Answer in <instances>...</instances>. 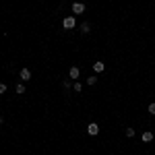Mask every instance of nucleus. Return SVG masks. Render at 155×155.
<instances>
[{
    "label": "nucleus",
    "mask_w": 155,
    "mask_h": 155,
    "mask_svg": "<svg viewBox=\"0 0 155 155\" xmlns=\"http://www.w3.org/2000/svg\"><path fill=\"white\" fill-rule=\"evenodd\" d=\"M62 27H64V29H74V27H77L74 17H64V19H62Z\"/></svg>",
    "instance_id": "nucleus-1"
},
{
    "label": "nucleus",
    "mask_w": 155,
    "mask_h": 155,
    "mask_svg": "<svg viewBox=\"0 0 155 155\" xmlns=\"http://www.w3.org/2000/svg\"><path fill=\"white\" fill-rule=\"evenodd\" d=\"M87 134H89V137H97V134H99V124H97V122H89Z\"/></svg>",
    "instance_id": "nucleus-2"
},
{
    "label": "nucleus",
    "mask_w": 155,
    "mask_h": 155,
    "mask_svg": "<svg viewBox=\"0 0 155 155\" xmlns=\"http://www.w3.org/2000/svg\"><path fill=\"white\" fill-rule=\"evenodd\" d=\"M72 12H74V15H83L85 12V4L83 2H72Z\"/></svg>",
    "instance_id": "nucleus-3"
},
{
    "label": "nucleus",
    "mask_w": 155,
    "mask_h": 155,
    "mask_svg": "<svg viewBox=\"0 0 155 155\" xmlns=\"http://www.w3.org/2000/svg\"><path fill=\"white\" fill-rule=\"evenodd\" d=\"M91 66H93V71H95V72H104V71H106V62H99V60L91 62Z\"/></svg>",
    "instance_id": "nucleus-4"
},
{
    "label": "nucleus",
    "mask_w": 155,
    "mask_h": 155,
    "mask_svg": "<svg viewBox=\"0 0 155 155\" xmlns=\"http://www.w3.org/2000/svg\"><path fill=\"white\" fill-rule=\"evenodd\" d=\"M68 77H71L72 81H74V79H79V77H81V68H79V66H71V71H68Z\"/></svg>",
    "instance_id": "nucleus-5"
},
{
    "label": "nucleus",
    "mask_w": 155,
    "mask_h": 155,
    "mask_svg": "<svg viewBox=\"0 0 155 155\" xmlns=\"http://www.w3.org/2000/svg\"><path fill=\"white\" fill-rule=\"evenodd\" d=\"M141 141H143V143H151V141H153V132H151V130H145L143 134H141Z\"/></svg>",
    "instance_id": "nucleus-6"
},
{
    "label": "nucleus",
    "mask_w": 155,
    "mask_h": 155,
    "mask_svg": "<svg viewBox=\"0 0 155 155\" xmlns=\"http://www.w3.org/2000/svg\"><path fill=\"white\" fill-rule=\"evenodd\" d=\"M19 77L23 79V83H25V81H29V79H31V71H29V68H21Z\"/></svg>",
    "instance_id": "nucleus-7"
},
{
    "label": "nucleus",
    "mask_w": 155,
    "mask_h": 155,
    "mask_svg": "<svg viewBox=\"0 0 155 155\" xmlns=\"http://www.w3.org/2000/svg\"><path fill=\"white\" fill-rule=\"evenodd\" d=\"M97 79H99L97 74H91V77H87L85 81H87V85H95V83H97Z\"/></svg>",
    "instance_id": "nucleus-8"
},
{
    "label": "nucleus",
    "mask_w": 155,
    "mask_h": 155,
    "mask_svg": "<svg viewBox=\"0 0 155 155\" xmlns=\"http://www.w3.org/2000/svg\"><path fill=\"white\" fill-rule=\"evenodd\" d=\"M89 31H91V25H89V23H81V33H85V35H87Z\"/></svg>",
    "instance_id": "nucleus-9"
},
{
    "label": "nucleus",
    "mask_w": 155,
    "mask_h": 155,
    "mask_svg": "<svg viewBox=\"0 0 155 155\" xmlns=\"http://www.w3.org/2000/svg\"><path fill=\"white\" fill-rule=\"evenodd\" d=\"M15 91H17L19 95H25V83H19L17 87H15Z\"/></svg>",
    "instance_id": "nucleus-10"
},
{
    "label": "nucleus",
    "mask_w": 155,
    "mask_h": 155,
    "mask_svg": "<svg viewBox=\"0 0 155 155\" xmlns=\"http://www.w3.org/2000/svg\"><path fill=\"white\" fill-rule=\"evenodd\" d=\"M72 89H74V93H81V91H83V85L79 83V81H74V83H72Z\"/></svg>",
    "instance_id": "nucleus-11"
},
{
    "label": "nucleus",
    "mask_w": 155,
    "mask_h": 155,
    "mask_svg": "<svg viewBox=\"0 0 155 155\" xmlns=\"http://www.w3.org/2000/svg\"><path fill=\"white\" fill-rule=\"evenodd\" d=\"M147 112H149L151 116H155V101H153V104H149V107H147Z\"/></svg>",
    "instance_id": "nucleus-12"
},
{
    "label": "nucleus",
    "mask_w": 155,
    "mask_h": 155,
    "mask_svg": "<svg viewBox=\"0 0 155 155\" xmlns=\"http://www.w3.org/2000/svg\"><path fill=\"white\" fill-rule=\"evenodd\" d=\"M62 87H64V89H71V87H72V83L68 81V79H64V81H62Z\"/></svg>",
    "instance_id": "nucleus-13"
},
{
    "label": "nucleus",
    "mask_w": 155,
    "mask_h": 155,
    "mask_svg": "<svg viewBox=\"0 0 155 155\" xmlns=\"http://www.w3.org/2000/svg\"><path fill=\"white\" fill-rule=\"evenodd\" d=\"M124 134H126V137H134V128H130V126H128V128L124 130Z\"/></svg>",
    "instance_id": "nucleus-14"
},
{
    "label": "nucleus",
    "mask_w": 155,
    "mask_h": 155,
    "mask_svg": "<svg viewBox=\"0 0 155 155\" xmlns=\"http://www.w3.org/2000/svg\"><path fill=\"white\" fill-rule=\"evenodd\" d=\"M2 93H6V85L4 83H0V95H2Z\"/></svg>",
    "instance_id": "nucleus-15"
},
{
    "label": "nucleus",
    "mask_w": 155,
    "mask_h": 155,
    "mask_svg": "<svg viewBox=\"0 0 155 155\" xmlns=\"http://www.w3.org/2000/svg\"><path fill=\"white\" fill-rule=\"evenodd\" d=\"M0 122H2V116H0Z\"/></svg>",
    "instance_id": "nucleus-16"
}]
</instances>
